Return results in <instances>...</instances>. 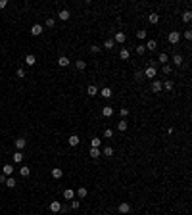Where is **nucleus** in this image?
<instances>
[{"mask_svg": "<svg viewBox=\"0 0 192 215\" xmlns=\"http://www.w3.org/2000/svg\"><path fill=\"white\" fill-rule=\"evenodd\" d=\"M117 211H119V213H123V215L131 213V204H129V202H121V204L117 206Z\"/></svg>", "mask_w": 192, "mask_h": 215, "instance_id": "f257e3e1", "label": "nucleus"}, {"mask_svg": "<svg viewBox=\"0 0 192 215\" xmlns=\"http://www.w3.org/2000/svg\"><path fill=\"white\" fill-rule=\"evenodd\" d=\"M167 40H169L171 44H177L179 40H181V33H179V31H171L169 36H167Z\"/></svg>", "mask_w": 192, "mask_h": 215, "instance_id": "f03ea898", "label": "nucleus"}, {"mask_svg": "<svg viewBox=\"0 0 192 215\" xmlns=\"http://www.w3.org/2000/svg\"><path fill=\"white\" fill-rule=\"evenodd\" d=\"M125 40H127L125 33H123V31H117V33H115V36H113V42H115V44H123Z\"/></svg>", "mask_w": 192, "mask_h": 215, "instance_id": "7ed1b4c3", "label": "nucleus"}, {"mask_svg": "<svg viewBox=\"0 0 192 215\" xmlns=\"http://www.w3.org/2000/svg\"><path fill=\"white\" fill-rule=\"evenodd\" d=\"M142 73H144V77H148V79H154L158 71H156V67H154V66H148V67H146V69L142 71Z\"/></svg>", "mask_w": 192, "mask_h": 215, "instance_id": "20e7f679", "label": "nucleus"}, {"mask_svg": "<svg viewBox=\"0 0 192 215\" xmlns=\"http://www.w3.org/2000/svg\"><path fill=\"white\" fill-rule=\"evenodd\" d=\"M98 94L102 96V98H112V94H113V90L110 87H104L102 90H98Z\"/></svg>", "mask_w": 192, "mask_h": 215, "instance_id": "39448f33", "label": "nucleus"}, {"mask_svg": "<svg viewBox=\"0 0 192 215\" xmlns=\"http://www.w3.org/2000/svg\"><path fill=\"white\" fill-rule=\"evenodd\" d=\"M144 48H146V50H150V52H154V50L158 48V40H156V39H150L148 42L144 44Z\"/></svg>", "mask_w": 192, "mask_h": 215, "instance_id": "423d86ee", "label": "nucleus"}, {"mask_svg": "<svg viewBox=\"0 0 192 215\" xmlns=\"http://www.w3.org/2000/svg\"><path fill=\"white\" fill-rule=\"evenodd\" d=\"M15 148H18V150H23V148H25V146H27V138H23V136H19V138H15Z\"/></svg>", "mask_w": 192, "mask_h": 215, "instance_id": "0eeeda50", "label": "nucleus"}, {"mask_svg": "<svg viewBox=\"0 0 192 215\" xmlns=\"http://www.w3.org/2000/svg\"><path fill=\"white\" fill-rule=\"evenodd\" d=\"M150 90H152L154 94L161 92V81H152V87H150Z\"/></svg>", "mask_w": 192, "mask_h": 215, "instance_id": "6e6552de", "label": "nucleus"}, {"mask_svg": "<svg viewBox=\"0 0 192 215\" xmlns=\"http://www.w3.org/2000/svg\"><path fill=\"white\" fill-rule=\"evenodd\" d=\"M69 63H71V60H69L67 56H60V58H58V66L60 67H67Z\"/></svg>", "mask_w": 192, "mask_h": 215, "instance_id": "1a4fd4ad", "label": "nucleus"}, {"mask_svg": "<svg viewBox=\"0 0 192 215\" xmlns=\"http://www.w3.org/2000/svg\"><path fill=\"white\" fill-rule=\"evenodd\" d=\"M79 142H81V138H79L77 135H71V136L67 138V144H69V146H73V148H75V146H79Z\"/></svg>", "mask_w": 192, "mask_h": 215, "instance_id": "9d476101", "label": "nucleus"}, {"mask_svg": "<svg viewBox=\"0 0 192 215\" xmlns=\"http://www.w3.org/2000/svg\"><path fill=\"white\" fill-rule=\"evenodd\" d=\"M31 35H33V36L42 35V25H39V23H37V25H33V27H31Z\"/></svg>", "mask_w": 192, "mask_h": 215, "instance_id": "9b49d317", "label": "nucleus"}, {"mask_svg": "<svg viewBox=\"0 0 192 215\" xmlns=\"http://www.w3.org/2000/svg\"><path fill=\"white\" fill-rule=\"evenodd\" d=\"M50 211H54V213H58V211H62V204H60L58 200H54L50 204Z\"/></svg>", "mask_w": 192, "mask_h": 215, "instance_id": "f8f14e48", "label": "nucleus"}, {"mask_svg": "<svg viewBox=\"0 0 192 215\" xmlns=\"http://www.w3.org/2000/svg\"><path fill=\"white\" fill-rule=\"evenodd\" d=\"M119 58L123 60V62H127V60L131 58V52L127 50V48H121V50H119Z\"/></svg>", "mask_w": 192, "mask_h": 215, "instance_id": "ddd939ff", "label": "nucleus"}, {"mask_svg": "<svg viewBox=\"0 0 192 215\" xmlns=\"http://www.w3.org/2000/svg\"><path fill=\"white\" fill-rule=\"evenodd\" d=\"M12 173H14V167H12L10 163H6L2 167V175H6V177H12Z\"/></svg>", "mask_w": 192, "mask_h": 215, "instance_id": "4468645a", "label": "nucleus"}, {"mask_svg": "<svg viewBox=\"0 0 192 215\" xmlns=\"http://www.w3.org/2000/svg\"><path fill=\"white\" fill-rule=\"evenodd\" d=\"M102 115H104V117H112L113 115V108L112 106H104V108H102Z\"/></svg>", "mask_w": 192, "mask_h": 215, "instance_id": "2eb2a0df", "label": "nucleus"}, {"mask_svg": "<svg viewBox=\"0 0 192 215\" xmlns=\"http://www.w3.org/2000/svg\"><path fill=\"white\" fill-rule=\"evenodd\" d=\"M88 156L96 160V157H100V156H102V150H100V148H91V150H88Z\"/></svg>", "mask_w": 192, "mask_h": 215, "instance_id": "dca6fc26", "label": "nucleus"}, {"mask_svg": "<svg viewBox=\"0 0 192 215\" xmlns=\"http://www.w3.org/2000/svg\"><path fill=\"white\" fill-rule=\"evenodd\" d=\"M50 175H52V179H62V177H64V171L56 167V169H52V171H50Z\"/></svg>", "mask_w": 192, "mask_h": 215, "instance_id": "f3484780", "label": "nucleus"}, {"mask_svg": "<svg viewBox=\"0 0 192 215\" xmlns=\"http://www.w3.org/2000/svg\"><path fill=\"white\" fill-rule=\"evenodd\" d=\"M69 15H71V14H69V10H60V12H58V17L62 19V21H67Z\"/></svg>", "mask_w": 192, "mask_h": 215, "instance_id": "a211bd4d", "label": "nucleus"}, {"mask_svg": "<svg viewBox=\"0 0 192 215\" xmlns=\"http://www.w3.org/2000/svg\"><path fill=\"white\" fill-rule=\"evenodd\" d=\"M64 198H65V200H69V202H71L73 198H75V192H73L71 188H65V190H64Z\"/></svg>", "mask_w": 192, "mask_h": 215, "instance_id": "6ab92c4d", "label": "nucleus"}, {"mask_svg": "<svg viewBox=\"0 0 192 215\" xmlns=\"http://www.w3.org/2000/svg\"><path fill=\"white\" fill-rule=\"evenodd\" d=\"M161 90H173V81H163L161 83Z\"/></svg>", "mask_w": 192, "mask_h": 215, "instance_id": "aec40b11", "label": "nucleus"}, {"mask_svg": "<svg viewBox=\"0 0 192 215\" xmlns=\"http://www.w3.org/2000/svg\"><path fill=\"white\" fill-rule=\"evenodd\" d=\"M75 67L79 71H85V69H87V62H85V60H77V62H75Z\"/></svg>", "mask_w": 192, "mask_h": 215, "instance_id": "412c9836", "label": "nucleus"}, {"mask_svg": "<svg viewBox=\"0 0 192 215\" xmlns=\"http://www.w3.org/2000/svg\"><path fill=\"white\" fill-rule=\"evenodd\" d=\"M19 175H21V177H25V179H27V177L31 175V169L27 167V165H23V167H19Z\"/></svg>", "mask_w": 192, "mask_h": 215, "instance_id": "4be33fe9", "label": "nucleus"}, {"mask_svg": "<svg viewBox=\"0 0 192 215\" xmlns=\"http://www.w3.org/2000/svg\"><path fill=\"white\" fill-rule=\"evenodd\" d=\"M25 63H27V66H35V63H37V58L33 54H27L25 56Z\"/></svg>", "mask_w": 192, "mask_h": 215, "instance_id": "5701e85b", "label": "nucleus"}, {"mask_svg": "<svg viewBox=\"0 0 192 215\" xmlns=\"http://www.w3.org/2000/svg\"><path fill=\"white\" fill-rule=\"evenodd\" d=\"M102 154H104L106 157H112V156H113V148H112V146H104V150H102Z\"/></svg>", "mask_w": 192, "mask_h": 215, "instance_id": "b1692460", "label": "nucleus"}, {"mask_svg": "<svg viewBox=\"0 0 192 215\" xmlns=\"http://www.w3.org/2000/svg\"><path fill=\"white\" fill-rule=\"evenodd\" d=\"M77 196H79V198H87L88 196V190L85 188V186H81V188L77 190Z\"/></svg>", "mask_w": 192, "mask_h": 215, "instance_id": "393cba45", "label": "nucleus"}, {"mask_svg": "<svg viewBox=\"0 0 192 215\" xmlns=\"http://www.w3.org/2000/svg\"><path fill=\"white\" fill-rule=\"evenodd\" d=\"M4 184H6L8 188H14V186L18 184V182H15V179H14V177H8V179H6V182H4Z\"/></svg>", "mask_w": 192, "mask_h": 215, "instance_id": "a878e982", "label": "nucleus"}, {"mask_svg": "<svg viewBox=\"0 0 192 215\" xmlns=\"http://www.w3.org/2000/svg\"><path fill=\"white\" fill-rule=\"evenodd\" d=\"M113 46H115V42H113V39H108V40H104V48H106V50H112Z\"/></svg>", "mask_w": 192, "mask_h": 215, "instance_id": "bb28decb", "label": "nucleus"}, {"mask_svg": "<svg viewBox=\"0 0 192 215\" xmlns=\"http://www.w3.org/2000/svg\"><path fill=\"white\" fill-rule=\"evenodd\" d=\"M158 60H160V62L163 63V66H167V62H169V56H167L165 52H161V54L158 56Z\"/></svg>", "mask_w": 192, "mask_h": 215, "instance_id": "cd10ccee", "label": "nucleus"}, {"mask_svg": "<svg viewBox=\"0 0 192 215\" xmlns=\"http://www.w3.org/2000/svg\"><path fill=\"white\" fill-rule=\"evenodd\" d=\"M87 92H88V96H96L98 94V88L94 87V85H88V90Z\"/></svg>", "mask_w": 192, "mask_h": 215, "instance_id": "c85d7f7f", "label": "nucleus"}, {"mask_svg": "<svg viewBox=\"0 0 192 215\" xmlns=\"http://www.w3.org/2000/svg\"><path fill=\"white\" fill-rule=\"evenodd\" d=\"M117 129H119L121 133H123V131H127V121H125V119H121L119 123H117Z\"/></svg>", "mask_w": 192, "mask_h": 215, "instance_id": "c756f323", "label": "nucleus"}, {"mask_svg": "<svg viewBox=\"0 0 192 215\" xmlns=\"http://www.w3.org/2000/svg\"><path fill=\"white\" fill-rule=\"evenodd\" d=\"M148 19H150V23H152V25H156V23L160 21V15H158V14H150Z\"/></svg>", "mask_w": 192, "mask_h": 215, "instance_id": "7c9ffc66", "label": "nucleus"}, {"mask_svg": "<svg viewBox=\"0 0 192 215\" xmlns=\"http://www.w3.org/2000/svg\"><path fill=\"white\" fill-rule=\"evenodd\" d=\"M69 208H71L73 211H77V209L81 208V202H79V200H71V206H69Z\"/></svg>", "mask_w": 192, "mask_h": 215, "instance_id": "2f4dec72", "label": "nucleus"}, {"mask_svg": "<svg viewBox=\"0 0 192 215\" xmlns=\"http://www.w3.org/2000/svg\"><path fill=\"white\" fill-rule=\"evenodd\" d=\"M173 63H175V66H181V63H183V56L181 54L173 56Z\"/></svg>", "mask_w": 192, "mask_h": 215, "instance_id": "473e14b6", "label": "nucleus"}, {"mask_svg": "<svg viewBox=\"0 0 192 215\" xmlns=\"http://www.w3.org/2000/svg\"><path fill=\"white\" fill-rule=\"evenodd\" d=\"M14 161H15V163H21V161H23V154L21 152L14 154Z\"/></svg>", "mask_w": 192, "mask_h": 215, "instance_id": "72a5a7b5", "label": "nucleus"}, {"mask_svg": "<svg viewBox=\"0 0 192 215\" xmlns=\"http://www.w3.org/2000/svg\"><path fill=\"white\" fill-rule=\"evenodd\" d=\"M190 19H192V12H188V10H186L185 14H183V21H186V23H188Z\"/></svg>", "mask_w": 192, "mask_h": 215, "instance_id": "f704fd0d", "label": "nucleus"}, {"mask_svg": "<svg viewBox=\"0 0 192 215\" xmlns=\"http://www.w3.org/2000/svg\"><path fill=\"white\" fill-rule=\"evenodd\" d=\"M144 52H146L144 44H138V46H137V54H138V56H142V54H144Z\"/></svg>", "mask_w": 192, "mask_h": 215, "instance_id": "c9c22d12", "label": "nucleus"}, {"mask_svg": "<svg viewBox=\"0 0 192 215\" xmlns=\"http://www.w3.org/2000/svg\"><path fill=\"white\" fill-rule=\"evenodd\" d=\"M173 73V67L171 66H163V75H171Z\"/></svg>", "mask_w": 192, "mask_h": 215, "instance_id": "e433bc0d", "label": "nucleus"}, {"mask_svg": "<svg viewBox=\"0 0 192 215\" xmlns=\"http://www.w3.org/2000/svg\"><path fill=\"white\" fill-rule=\"evenodd\" d=\"M91 144H92V148H100L102 140H100V138H92V142H91Z\"/></svg>", "mask_w": 192, "mask_h": 215, "instance_id": "4c0bfd02", "label": "nucleus"}, {"mask_svg": "<svg viewBox=\"0 0 192 215\" xmlns=\"http://www.w3.org/2000/svg\"><path fill=\"white\" fill-rule=\"evenodd\" d=\"M146 35H148V33H146V31H144V29H140V31H137V36H138V39H146Z\"/></svg>", "mask_w": 192, "mask_h": 215, "instance_id": "58836bf2", "label": "nucleus"}, {"mask_svg": "<svg viewBox=\"0 0 192 215\" xmlns=\"http://www.w3.org/2000/svg\"><path fill=\"white\" fill-rule=\"evenodd\" d=\"M104 136H106V138H112V136H113V131H112V129H106V131H104Z\"/></svg>", "mask_w": 192, "mask_h": 215, "instance_id": "ea45409f", "label": "nucleus"}, {"mask_svg": "<svg viewBox=\"0 0 192 215\" xmlns=\"http://www.w3.org/2000/svg\"><path fill=\"white\" fill-rule=\"evenodd\" d=\"M54 25H56V21H54L52 17H48V19H46V27H50V29H52Z\"/></svg>", "mask_w": 192, "mask_h": 215, "instance_id": "a19ab883", "label": "nucleus"}, {"mask_svg": "<svg viewBox=\"0 0 192 215\" xmlns=\"http://www.w3.org/2000/svg\"><path fill=\"white\" fill-rule=\"evenodd\" d=\"M134 79H137V81L144 79V73H142V71H137V73H134Z\"/></svg>", "mask_w": 192, "mask_h": 215, "instance_id": "79ce46f5", "label": "nucleus"}, {"mask_svg": "<svg viewBox=\"0 0 192 215\" xmlns=\"http://www.w3.org/2000/svg\"><path fill=\"white\" fill-rule=\"evenodd\" d=\"M119 113H121V117H127V115H129V109H127V108H121Z\"/></svg>", "mask_w": 192, "mask_h": 215, "instance_id": "37998d69", "label": "nucleus"}, {"mask_svg": "<svg viewBox=\"0 0 192 215\" xmlns=\"http://www.w3.org/2000/svg\"><path fill=\"white\" fill-rule=\"evenodd\" d=\"M100 50H102V48H100V46H96V44H94V46H91V52H92V54H98Z\"/></svg>", "mask_w": 192, "mask_h": 215, "instance_id": "c03bdc74", "label": "nucleus"}, {"mask_svg": "<svg viewBox=\"0 0 192 215\" xmlns=\"http://www.w3.org/2000/svg\"><path fill=\"white\" fill-rule=\"evenodd\" d=\"M15 75H18L19 79H25V71H23V69H18V73H15Z\"/></svg>", "mask_w": 192, "mask_h": 215, "instance_id": "a18cd8bd", "label": "nucleus"}, {"mask_svg": "<svg viewBox=\"0 0 192 215\" xmlns=\"http://www.w3.org/2000/svg\"><path fill=\"white\" fill-rule=\"evenodd\" d=\"M185 39H186V40H190V39H192V31H190V29H188V31H185Z\"/></svg>", "mask_w": 192, "mask_h": 215, "instance_id": "49530a36", "label": "nucleus"}, {"mask_svg": "<svg viewBox=\"0 0 192 215\" xmlns=\"http://www.w3.org/2000/svg\"><path fill=\"white\" fill-rule=\"evenodd\" d=\"M6 179H8L6 175H0V184H4V182H6Z\"/></svg>", "mask_w": 192, "mask_h": 215, "instance_id": "de8ad7c7", "label": "nucleus"}, {"mask_svg": "<svg viewBox=\"0 0 192 215\" xmlns=\"http://www.w3.org/2000/svg\"><path fill=\"white\" fill-rule=\"evenodd\" d=\"M8 6V2H6V0H0V8H6Z\"/></svg>", "mask_w": 192, "mask_h": 215, "instance_id": "09e8293b", "label": "nucleus"}]
</instances>
